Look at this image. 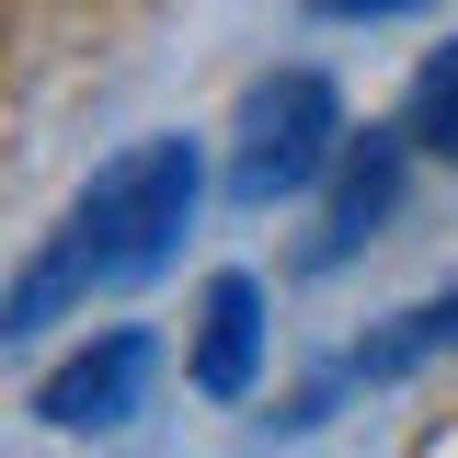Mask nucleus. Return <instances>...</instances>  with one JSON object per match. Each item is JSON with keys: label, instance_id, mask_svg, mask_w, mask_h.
Listing matches in <instances>:
<instances>
[{"label": "nucleus", "instance_id": "nucleus-1", "mask_svg": "<svg viewBox=\"0 0 458 458\" xmlns=\"http://www.w3.org/2000/svg\"><path fill=\"white\" fill-rule=\"evenodd\" d=\"M183 218H195V138H149V149H126V161L69 207V229L23 264L12 310H0V333H35V321L69 310V298H92V286H114V276L172 264Z\"/></svg>", "mask_w": 458, "mask_h": 458}, {"label": "nucleus", "instance_id": "nucleus-2", "mask_svg": "<svg viewBox=\"0 0 458 458\" xmlns=\"http://www.w3.org/2000/svg\"><path fill=\"white\" fill-rule=\"evenodd\" d=\"M344 161V104L321 69H276V81H252V104H241V138H229V195L241 207H276L298 183H321Z\"/></svg>", "mask_w": 458, "mask_h": 458}, {"label": "nucleus", "instance_id": "nucleus-3", "mask_svg": "<svg viewBox=\"0 0 458 458\" xmlns=\"http://www.w3.org/2000/svg\"><path fill=\"white\" fill-rule=\"evenodd\" d=\"M138 390H149V333H104V344H81L47 390H35V412H47L57 436H104V424L138 412Z\"/></svg>", "mask_w": 458, "mask_h": 458}, {"label": "nucleus", "instance_id": "nucleus-4", "mask_svg": "<svg viewBox=\"0 0 458 458\" xmlns=\"http://www.w3.org/2000/svg\"><path fill=\"white\" fill-rule=\"evenodd\" d=\"M401 138H412V126H401ZM401 138L367 126V138L333 161V195H321V229H310V264H355V252L390 229V207H401Z\"/></svg>", "mask_w": 458, "mask_h": 458}, {"label": "nucleus", "instance_id": "nucleus-5", "mask_svg": "<svg viewBox=\"0 0 458 458\" xmlns=\"http://www.w3.org/2000/svg\"><path fill=\"white\" fill-rule=\"evenodd\" d=\"M252 355H264V286L218 276V286H207V321H195V390L241 401V390H252Z\"/></svg>", "mask_w": 458, "mask_h": 458}, {"label": "nucleus", "instance_id": "nucleus-6", "mask_svg": "<svg viewBox=\"0 0 458 458\" xmlns=\"http://www.w3.org/2000/svg\"><path fill=\"white\" fill-rule=\"evenodd\" d=\"M436 355H458V286L412 298L390 333H367L355 355H344V378H412V367H436Z\"/></svg>", "mask_w": 458, "mask_h": 458}, {"label": "nucleus", "instance_id": "nucleus-7", "mask_svg": "<svg viewBox=\"0 0 458 458\" xmlns=\"http://www.w3.org/2000/svg\"><path fill=\"white\" fill-rule=\"evenodd\" d=\"M401 126H412V149L458 161V35L424 57V69H412V104H401Z\"/></svg>", "mask_w": 458, "mask_h": 458}, {"label": "nucleus", "instance_id": "nucleus-8", "mask_svg": "<svg viewBox=\"0 0 458 458\" xmlns=\"http://www.w3.org/2000/svg\"><path fill=\"white\" fill-rule=\"evenodd\" d=\"M333 23H390V12H412V0H321Z\"/></svg>", "mask_w": 458, "mask_h": 458}]
</instances>
